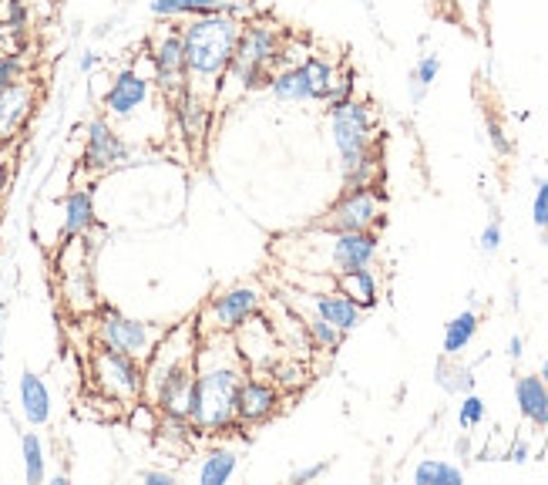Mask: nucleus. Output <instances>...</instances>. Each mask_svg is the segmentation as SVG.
<instances>
[{"label": "nucleus", "mask_w": 548, "mask_h": 485, "mask_svg": "<svg viewBox=\"0 0 548 485\" xmlns=\"http://www.w3.org/2000/svg\"><path fill=\"white\" fill-rule=\"evenodd\" d=\"M515 405L522 418L535 428H548V381L542 374H518L515 378Z\"/></svg>", "instance_id": "obj_18"}, {"label": "nucleus", "mask_w": 548, "mask_h": 485, "mask_svg": "<svg viewBox=\"0 0 548 485\" xmlns=\"http://www.w3.org/2000/svg\"><path fill=\"white\" fill-rule=\"evenodd\" d=\"M414 482L417 485H461L464 472L458 469V465H451L444 459H424L414 469Z\"/></svg>", "instance_id": "obj_26"}, {"label": "nucleus", "mask_w": 548, "mask_h": 485, "mask_svg": "<svg viewBox=\"0 0 548 485\" xmlns=\"http://www.w3.org/2000/svg\"><path fill=\"white\" fill-rule=\"evenodd\" d=\"M286 38H290L286 27L276 24L273 17H266V14L246 17L229 68H269V71H276Z\"/></svg>", "instance_id": "obj_8"}, {"label": "nucleus", "mask_w": 548, "mask_h": 485, "mask_svg": "<svg viewBox=\"0 0 548 485\" xmlns=\"http://www.w3.org/2000/svg\"><path fill=\"white\" fill-rule=\"evenodd\" d=\"M239 462H243V455H239L236 445H212L202 452V459H199V482L202 485H226L232 475L239 472Z\"/></svg>", "instance_id": "obj_22"}, {"label": "nucleus", "mask_w": 548, "mask_h": 485, "mask_svg": "<svg viewBox=\"0 0 548 485\" xmlns=\"http://www.w3.org/2000/svg\"><path fill=\"white\" fill-rule=\"evenodd\" d=\"M17 398H21V415L27 418V425L44 428L51 422V391L44 378H37L34 371H24L17 381Z\"/></svg>", "instance_id": "obj_20"}, {"label": "nucleus", "mask_w": 548, "mask_h": 485, "mask_svg": "<svg viewBox=\"0 0 548 485\" xmlns=\"http://www.w3.org/2000/svg\"><path fill=\"white\" fill-rule=\"evenodd\" d=\"M34 112V88L27 81H17L7 91H0V139H11Z\"/></svg>", "instance_id": "obj_21"}, {"label": "nucleus", "mask_w": 548, "mask_h": 485, "mask_svg": "<svg viewBox=\"0 0 548 485\" xmlns=\"http://www.w3.org/2000/svg\"><path fill=\"white\" fill-rule=\"evenodd\" d=\"M380 226H384V196L377 192V186H347L320 219V230L327 233H377Z\"/></svg>", "instance_id": "obj_7"}, {"label": "nucleus", "mask_w": 548, "mask_h": 485, "mask_svg": "<svg viewBox=\"0 0 548 485\" xmlns=\"http://www.w3.org/2000/svg\"><path fill=\"white\" fill-rule=\"evenodd\" d=\"M172 108H175V118H179V128H182L185 139L195 142V139H202V135H206V128H209L212 95H202V91L185 88L182 95L172 102Z\"/></svg>", "instance_id": "obj_19"}, {"label": "nucleus", "mask_w": 548, "mask_h": 485, "mask_svg": "<svg viewBox=\"0 0 548 485\" xmlns=\"http://www.w3.org/2000/svg\"><path fill=\"white\" fill-rule=\"evenodd\" d=\"M481 253H498L501 250V223L498 219H491V223L481 230Z\"/></svg>", "instance_id": "obj_33"}, {"label": "nucleus", "mask_w": 548, "mask_h": 485, "mask_svg": "<svg viewBox=\"0 0 548 485\" xmlns=\"http://www.w3.org/2000/svg\"><path fill=\"white\" fill-rule=\"evenodd\" d=\"M152 81L155 88L169 98V105L189 88V68H185V44H182V27H162L152 41Z\"/></svg>", "instance_id": "obj_9"}, {"label": "nucleus", "mask_w": 548, "mask_h": 485, "mask_svg": "<svg viewBox=\"0 0 548 485\" xmlns=\"http://www.w3.org/2000/svg\"><path fill=\"white\" fill-rule=\"evenodd\" d=\"M243 361L232 334H202L195 354V391H192V432L222 438L236 432V391L246 378Z\"/></svg>", "instance_id": "obj_1"}, {"label": "nucleus", "mask_w": 548, "mask_h": 485, "mask_svg": "<svg viewBox=\"0 0 548 485\" xmlns=\"http://www.w3.org/2000/svg\"><path fill=\"white\" fill-rule=\"evenodd\" d=\"M330 139L340 155V169L347 186H377V118L364 98L350 95L327 105Z\"/></svg>", "instance_id": "obj_3"}, {"label": "nucleus", "mask_w": 548, "mask_h": 485, "mask_svg": "<svg viewBox=\"0 0 548 485\" xmlns=\"http://www.w3.org/2000/svg\"><path fill=\"white\" fill-rule=\"evenodd\" d=\"M88 368L91 384L115 405H132V401L145 398V361L98 344L88 358Z\"/></svg>", "instance_id": "obj_5"}, {"label": "nucleus", "mask_w": 548, "mask_h": 485, "mask_svg": "<svg viewBox=\"0 0 548 485\" xmlns=\"http://www.w3.org/2000/svg\"><path fill=\"white\" fill-rule=\"evenodd\" d=\"M478 310H461L458 317L448 320V327H444V341H441V351L448 354V358H458L461 351H468V344L475 341L478 334Z\"/></svg>", "instance_id": "obj_24"}, {"label": "nucleus", "mask_w": 548, "mask_h": 485, "mask_svg": "<svg viewBox=\"0 0 548 485\" xmlns=\"http://www.w3.org/2000/svg\"><path fill=\"white\" fill-rule=\"evenodd\" d=\"M532 219L542 233H548V179H538L535 199H532Z\"/></svg>", "instance_id": "obj_32"}, {"label": "nucleus", "mask_w": 548, "mask_h": 485, "mask_svg": "<svg viewBox=\"0 0 548 485\" xmlns=\"http://www.w3.org/2000/svg\"><path fill=\"white\" fill-rule=\"evenodd\" d=\"M128 159V142L115 132V125L108 122V115L91 118L85 125V152H81V166L95 176L118 169Z\"/></svg>", "instance_id": "obj_12"}, {"label": "nucleus", "mask_w": 548, "mask_h": 485, "mask_svg": "<svg viewBox=\"0 0 548 485\" xmlns=\"http://www.w3.org/2000/svg\"><path fill=\"white\" fill-rule=\"evenodd\" d=\"M538 374H542V378L548 381V361H542V368H538Z\"/></svg>", "instance_id": "obj_41"}, {"label": "nucleus", "mask_w": 548, "mask_h": 485, "mask_svg": "<svg viewBox=\"0 0 548 485\" xmlns=\"http://www.w3.org/2000/svg\"><path fill=\"white\" fill-rule=\"evenodd\" d=\"M239 34H243V17L229 11L199 14L182 24L185 68H189L192 91L216 95L222 75H226L232 64V54H236Z\"/></svg>", "instance_id": "obj_2"}, {"label": "nucleus", "mask_w": 548, "mask_h": 485, "mask_svg": "<svg viewBox=\"0 0 548 485\" xmlns=\"http://www.w3.org/2000/svg\"><path fill=\"white\" fill-rule=\"evenodd\" d=\"M522 354H525V341H522V337H512V341H508V358H512V361H518V358H522Z\"/></svg>", "instance_id": "obj_39"}, {"label": "nucleus", "mask_w": 548, "mask_h": 485, "mask_svg": "<svg viewBox=\"0 0 548 485\" xmlns=\"http://www.w3.org/2000/svg\"><path fill=\"white\" fill-rule=\"evenodd\" d=\"M528 455H532V448H528V442H515L512 448H508V462H515V465H525V462H528Z\"/></svg>", "instance_id": "obj_38"}, {"label": "nucleus", "mask_w": 548, "mask_h": 485, "mask_svg": "<svg viewBox=\"0 0 548 485\" xmlns=\"http://www.w3.org/2000/svg\"><path fill=\"white\" fill-rule=\"evenodd\" d=\"M280 408H283L280 384L269 381L266 374H259L256 368H249L236 391V425L259 428V425H266L269 418L280 415Z\"/></svg>", "instance_id": "obj_10"}, {"label": "nucleus", "mask_w": 548, "mask_h": 485, "mask_svg": "<svg viewBox=\"0 0 548 485\" xmlns=\"http://www.w3.org/2000/svg\"><path fill=\"white\" fill-rule=\"evenodd\" d=\"M95 64H98V54H85V58H81V71H91V68H95Z\"/></svg>", "instance_id": "obj_40"}, {"label": "nucleus", "mask_w": 548, "mask_h": 485, "mask_svg": "<svg viewBox=\"0 0 548 485\" xmlns=\"http://www.w3.org/2000/svg\"><path fill=\"white\" fill-rule=\"evenodd\" d=\"M17 81H24V58L21 54H0V91H7Z\"/></svg>", "instance_id": "obj_31"}, {"label": "nucleus", "mask_w": 548, "mask_h": 485, "mask_svg": "<svg viewBox=\"0 0 548 485\" xmlns=\"http://www.w3.org/2000/svg\"><path fill=\"white\" fill-rule=\"evenodd\" d=\"M438 75H441L438 54H424V58L414 64V71H411V98L414 102H421V98L427 95V88L438 81Z\"/></svg>", "instance_id": "obj_27"}, {"label": "nucleus", "mask_w": 548, "mask_h": 485, "mask_svg": "<svg viewBox=\"0 0 548 485\" xmlns=\"http://www.w3.org/2000/svg\"><path fill=\"white\" fill-rule=\"evenodd\" d=\"M310 307H313V314L323 317L327 324H333L343 334L357 331L360 320H364V307H360L357 300H350L340 287L323 290V294H310Z\"/></svg>", "instance_id": "obj_16"}, {"label": "nucleus", "mask_w": 548, "mask_h": 485, "mask_svg": "<svg viewBox=\"0 0 548 485\" xmlns=\"http://www.w3.org/2000/svg\"><path fill=\"white\" fill-rule=\"evenodd\" d=\"M485 415H488L485 401H481L475 391H468V395L461 398V405H458V422H461V428H478L481 422H485Z\"/></svg>", "instance_id": "obj_30"}, {"label": "nucleus", "mask_w": 548, "mask_h": 485, "mask_svg": "<svg viewBox=\"0 0 548 485\" xmlns=\"http://www.w3.org/2000/svg\"><path fill=\"white\" fill-rule=\"evenodd\" d=\"M438 384L444 391H451V395H468V391H475V378H471L468 368H451L448 364V354L438 361Z\"/></svg>", "instance_id": "obj_29"}, {"label": "nucleus", "mask_w": 548, "mask_h": 485, "mask_svg": "<svg viewBox=\"0 0 548 485\" xmlns=\"http://www.w3.org/2000/svg\"><path fill=\"white\" fill-rule=\"evenodd\" d=\"M95 314H98L95 317L98 344L111 347V351H122V354H128V358L148 361V354L155 351V344H159V337H162L159 327L148 324V320L128 317L111 304L95 307Z\"/></svg>", "instance_id": "obj_6"}, {"label": "nucleus", "mask_w": 548, "mask_h": 485, "mask_svg": "<svg viewBox=\"0 0 548 485\" xmlns=\"http://www.w3.org/2000/svg\"><path fill=\"white\" fill-rule=\"evenodd\" d=\"M21 455H24V479L27 485H44L48 482V452L37 432H27L21 438Z\"/></svg>", "instance_id": "obj_25"}, {"label": "nucleus", "mask_w": 548, "mask_h": 485, "mask_svg": "<svg viewBox=\"0 0 548 485\" xmlns=\"http://www.w3.org/2000/svg\"><path fill=\"white\" fill-rule=\"evenodd\" d=\"M327 233V230H323ZM327 270L337 277V273H350L360 267H374L377 253H380V240L374 230H360V233H327Z\"/></svg>", "instance_id": "obj_13"}, {"label": "nucleus", "mask_w": 548, "mask_h": 485, "mask_svg": "<svg viewBox=\"0 0 548 485\" xmlns=\"http://www.w3.org/2000/svg\"><path fill=\"white\" fill-rule=\"evenodd\" d=\"M58 270H61V294H64V300H68V307L74 310V314L95 310L98 307V297H95V287H91L88 253L78 246V260L71 263V253L64 250Z\"/></svg>", "instance_id": "obj_14"}, {"label": "nucleus", "mask_w": 548, "mask_h": 485, "mask_svg": "<svg viewBox=\"0 0 548 485\" xmlns=\"http://www.w3.org/2000/svg\"><path fill=\"white\" fill-rule=\"evenodd\" d=\"M327 469H330V462H317V465H306V469H296V472L290 475V482H293V485H303V482H317L320 475H327Z\"/></svg>", "instance_id": "obj_35"}, {"label": "nucleus", "mask_w": 548, "mask_h": 485, "mask_svg": "<svg viewBox=\"0 0 548 485\" xmlns=\"http://www.w3.org/2000/svg\"><path fill=\"white\" fill-rule=\"evenodd\" d=\"M337 287L347 294L350 300H357L364 310H374L380 304V280L370 267L350 270V273H337Z\"/></svg>", "instance_id": "obj_23"}, {"label": "nucleus", "mask_w": 548, "mask_h": 485, "mask_svg": "<svg viewBox=\"0 0 548 485\" xmlns=\"http://www.w3.org/2000/svg\"><path fill=\"white\" fill-rule=\"evenodd\" d=\"M152 91H155L152 75H142L138 68H122L111 78L105 98H101V108H105V115L115 118V122H132V118L152 102Z\"/></svg>", "instance_id": "obj_11"}, {"label": "nucleus", "mask_w": 548, "mask_h": 485, "mask_svg": "<svg viewBox=\"0 0 548 485\" xmlns=\"http://www.w3.org/2000/svg\"><path fill=\"white\" fill-rule=\"evenodd\" d=\"M24 24H27L24 0H7V27H24Z\"/></svg>", "instance_id": "obj_36"}, {"label": "nucleus", "mask_w": 548, "mask_h": 485, "mask_svg": "<svg viewBox=\"0 0 548 485\" xmlns=\"http://www.w3.org/2000/svg\"><path fill=\"white\" fill-rule=\"evenodd\" d=\"M142 482L148 485H175L179 479H175V472H162V469H145L142 475H138Z\"/></svg>", "instance_id": "obj_37"}, {"label": "nucleus", "mask_w": 548, "mask_h": 485, "mask_svg": "<svg viewBox=\"0 0 548 485\" xmlns=\"http://www.w3.org/2000/svg\"><path fill=\"white\" fill-rule=\"evenodd\" d=\"M303 327H306V334H310V341L317 344L320 351H327V354H330V351H337V347L343 344V337H347V334L337 331V327L327 324V320L317 317V314L306 317V320H303Z\"/></svg>", "instance_id": "obj_28"}, {"label": "nucleus", "mask_w": 548, "mask_h": 485, "mask_svg": "<svg viewBox=\"0 0 548 485\" xmlns=\"http://www.w3.org/2000/svg\"><path fill=\"white\" fill-rule=\"evenodd\" d=\"M266 294L256 283H232L222 287L209 297V304L199 310L195 324L199 334H236L246 320H253L256 314H263Z\"/></svg>", "instance_id": "obj_4"}, {"label": "nucleus", "mask_w": 548, "mask_h": 485, "mask_svg": "<svg viewBox=\"0 0 548 485\" xmlns=\"http://www.w3.org/2000/svg\"><path fill=\"white\" fill-rule=\"evenodd\" d=\"M148 11H152V17H159V21H189V17L216 11H229L246 21V17L259 14L253 4H232V0H148Z\"/></svg>", "instance_id": "obj_15"}, {"label": "nucleus", "mask_w": 548, "mask_h": 485, "mask_svg": "<svg viewBox=\"0 0 548 485\" xmlns=\"http://www.w3.org/2000/svg\"><path fill=\"white\" fill-rule=\"evenodd\" d=\"M98 223V209H95V192L91 189H71L64 196V216H61V240L71 243V240H81L95 230Z\"/></svg>", "instance_id": "obj_17"}, {"label": "nucleus", "mask_w": 548, "mask_h": 485, "mask_svg": "<svg viewBox=\"0 0 548 485\" xmlns=\"http://www.w3.org/2000/svg\"><path fill=\"white\" fill-rule=\"evenodd\" d=\"M488 139H491V145H495V152H498V155H508V152H512V142H508L505 128L498 125V118H488Z\"/></svg>", "instance_id": "obj_34"}]
</instances>
